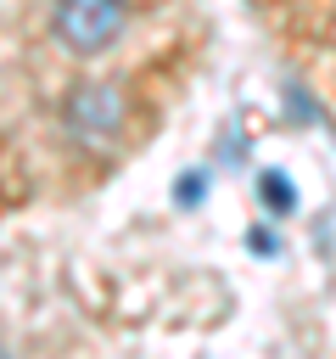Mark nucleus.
I'll use <instances>...</instances> for the list:
<instances>
[{
    "label": "nucleus",
    "instance_id": "f257e3e1",
    "mask_svg": "<svg viewBox=\"0 0 336 359\" xmlns=\"http://www.w3.org/2000/svg\"><path fill=\"white\" fill-rule=\"evenodd\" d=\"M123 17H129L123 0H56V34H62L67 50H78V56L106 50V45L123 34Z\"/></svg>",
    "mask_w": 336,
    "mask_h": 359
},
{
    "label": "nucleus",
    "instance_id": "f03ea898",
    "mask_svg": "<svg viewBox=\"0 0 336 359\" xmlns=\"http://www.w3.org/2000/svg\"><path fill=\"white\" fill-rule=\"evenodd\" d=\"M118 118H123V101H118L112 84H78L73 101H67V123H73L84 140H90V135H112Z\"/></svg>",
    "mask_w": 336,
    "mask_h": 359
},
{
    "label": "nucleus",
    "instance_id": "7ed1b4c3",
    "mask_svg": "<svg viewBox=\"0 0 336 359\" xmlns=\"http://www.w3.org/2000/svg\"><path fill=\"white\" fill-rule=\"evenodd\" d=\"M258 196H263L269 213H291V208H297V191H291V180H286L280 168H263V174H258Z\"/></svg>",
    "mask_w": 336,
    "mask_h": 359
},
{
    "label": "nucleus",
    "instance_id": "20e7f679",
    "mask_svg": "<svg viewBox=\"0 0 336 359\" xmlns=\"http://www.w3.org/2000/svg\"><path fill=\"white\" fill-rule=\"evenodd\" d=\"M202 196H207V174H202V168H196V174H185V180L174 185V202H179V208H196Z\"/></svg>",
    "mask_w": 336,
    "mask_h": 359
},
{
    "label": "nucleus",
    "instance_id": "39448f33",
    "mask_svg": "<svg viewBox=\"0 0 336 359\" xmlns=\"http://www.w3.org/2000/svg\"><path fill=\"white\" fill-rule=\"evenodd\" d=\"M252 252H280V241H274V236H263V230H258V236H252Z\"/></svg>",
    "mask_w": 336,
    "mask_h": 359
},
{
    "label": "nucleus",
    "instance_id": "423d86ee",
    "mask_svg": "<svg viewBox=\"0 0 336 359\" xmlns=\"http://www.w3.org/2000/svg\"><path fill=\"white\" fill-rule=\"evenodd\" d=\"M0 359H6V353H0Z\"/></svg>",
    "mask_w": 336,
    "mask_h": 359
}]
</instances>
